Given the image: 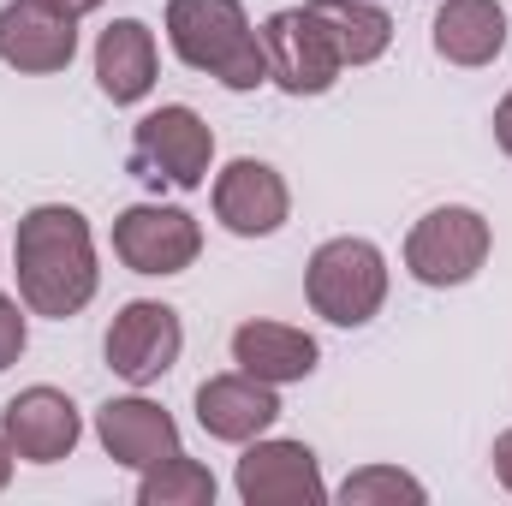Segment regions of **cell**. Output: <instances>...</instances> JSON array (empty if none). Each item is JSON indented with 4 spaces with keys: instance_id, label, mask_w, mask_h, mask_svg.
<instances>
[{
    "instance_id": "cell-1",
    "label": "cell",
    "mask_w": 512,
    "mask_h": 506,
    "mask_svg": "<svg viewBox=\"0 0 512 506\" xmlns=\"http://www.w3.org/2000/svg\"><path fill=\"white\" fill-rule=\"evenodd\" d=\"M12 274H18V304H24L30 316H48V322L78 316V310L96 298V286H102L90 221H84L72 203H36V209L18 221Z\"/></svg>"
},
{
    "instance_id": "cell-2",
    "label": "cell",
    "mask_w": 512,
    "mask_h": 506,
    "mask_svg": "<svg viewBox=\"0 0 512 506\" xmlns=\"http://www.w3.org/2000/svg\"><path fill=\"white\" fill-rule=\"evenodd\" d=\"M167 42L191 72H209L227 90L268 84L262 30H251L239 0H167Z\"/></svg>"
},
{
    "instance_id": "cell-3",
    "label": "cell",
    "mask_w": 512,
    "mask_h": 506,
    "mask_svg": "<svg viewBox=\"0 0 512 506\" xmlns=\"http://www.w3.org/2000/svg\"><path fill=\"white\" fill-rule=\"evenodd\" d=\"M304 298L334 328H364L387 304V256L370 239H328L304 262Z\"/></svg>"
},
{
    "instance_id": "cell-4",
    "label": "cell",
    "mask_w": 512,
    "mask_h": 506,
    "mask_svg": "<svg viewBox=\"0 0 512 506\" xmlns=\"http://www.w3.org/2000/svg\"><path fill=\"white\" fill-rule=\"evenodd\" d=\"M209 161H215V131L185 102H167V108H155L131 126V173L149 179V185L203 191Z\"/></svg>"
},
{
    "instance_id": "cell-5",
    "label": "cell",
    "mask_w": 512,
    "mask_h": 506,
    "mask_svg": "<svg viewBox=\"0 0 512 506\" xmlns=\"http://www.w3.org/2000/svg\"><path fill=\"white\" fill-rule=\"evenodd\" d=\"M489 251H495V233H489V221L471 203H441L405 233V268L423 286H465V280H477Z\"/></svg>"
},
{
    "instance_id": "cell-6",
    "label": "cell",
    "mask_w": 512,
    "mask_h": 506,
    "mask_svg": "<svg viewBox=\"0 0 512 506\" xmlns=\"http://www.w3.org/2000/svg\"><path fill=\"white\" fill-rule=\"evenodd\" d=\"M262 54H268V84H280L286 96H328L340 84V72H346L340 48H334L328 24L310 12V0L268 12Z\"/></svg>"
},
{
    "instance_id": "cell-7",
    "label": "cell",
    "mask_w": 512,
    "mask_h": 506,
    "mask_svg": "<svg viewBox=\"0 0 512 506\" xmlns=\"http://www.w3.org/2000/svg\"><path fill=\"white\" fill-rule=\"evenodd\" d=\"M114 256L126 262L131 274L167 280V274H185V268L203 256V227H197L191 209H173V203H131L126 215L114 221Z\"/></svg>"
},
{
    "instance_id": "cell-8",
    "label": "cell",
    "mask_w": 512,
    "mask_h": 506,
    "mask_svg": "<svg viewBox=\"0 0 512 506\" xmlns=\"http://www.w3.org/2000/svg\"><path fill=\"white\" fill-rule=\"evenodd\" d=\"M179 352H185V322L161 298H131L108 322V370L120 381H131V387L161 381L179 364Z\"/></svg>"
},
{
    "instance_id": "cell-9",
    "label": "cell",
    "mask_w": 512,
    "mask_h": 506,
    "mask_svg": "<svg viewBox=\"0 0 512 506\" xmlns=\"http://www.w3.org/2000/svg\"><path fill=\"white\" fill-rule=\"evenodd\" d=\"M233 489L245 506H322V459L304 441H280V435H256L245 441V459L233 471Z\"/></svg>"
},
{
    "instance_id": "cell-10",
    "label": "cell",
    "mask_w": 512,
    "mask_h": 506,
    "mask_svg": "<svg viewBox=\"0 0 512 506\" xmlns=\"http://www.w3.org/2000/svg\"><path fill=\"white\" fill-rule=\"evenodd\" d=\"M78 54V18L48 0H6L0 6V60L24 78H54Z\"/></svg>"
},
{
    "instance_id": "cell-11",
    "label": "cell",
    "mask_w": 512,
    "mask_h": 506,
    "mask_svg": "<svg viewBox=\"0 0 512 506\" xmlns=\"http://www.w3.org/2000/svg\"><path fill=\"white\" fill-rule=\"evenodd\" d=\"M0 435L12 441L18 459H30V465H60V459H72V447L84 441V417H78L72 393H60V387H24V393L6 399Z\"/></svg>"
},
{
    "instance_id": "cell-12",
    "label": "cell",
    "mask_w": 512,
    "mask_h": 506,
    "mask_svg": "<svg viewBox=\"0 0 512 506\" xmlns=\"http://www.w3.org/2000/svg\"><path fill=\"white\" fill-rule=\"evenodd\" d=\"M286 215H292V191H286V179H280L268 161L239 155V161H227V167L215 173V221H221L227 233H239V239H268V233L286 227Z\"/></svg>"
},
{
    "instance_id": "cell-13",
    "label": "cell",
    "mask_w": 512,
    "mask_h": 506,
    "mask_svg": "<svg viewBox=\"0 0 512 506\" xmlns=\"http://www.w3.org/2000/svg\"><path fill=\"white\" fill-rule=\"evenodd\" d=\"M96 441H102V453H108L114 465H126V471H149V465L185 453V447H179V423H173L155 399H143V393L108 399V405L96 411Z\"/></svg>"
},
{
    "instance_id": "cell-14",
    "label": "cell",
    "mask_w": 512,
    "mask_h": 506,
    "mask_svg": "<svg viewBox=\"0 0 512 506\" xmlns=\"http://www.w3.org/2000/svg\"><path fill=\"white\" fill-rule=\"evenodd\" d=\"M274 417H280V393H274L268 381L245 376V370L209 376L203 387H197V423H203L209 441L245 447V441H256V435L274 429Z\"/></svg>"
},
{
    "instance_id": "cell-15",
    "label": "cell",
    "mask_w": 512,
    "mask_h": 506,
    "mask_svg": "<svg viewBox=\"0 0 512 506\" xmlns=\"http://www.w3.org/2000/svg\"><path fill=\"white\" fill-rule=\"evenodd\" d=\"M155 30L143 18H114L102 36H96V84L114 108H137L149 90H155Z\"/></svg>"
},
{
    "instance_id": "cell-16",
    "label": "cell",
    "mask_w": 512,
    "mask_h": 506,
    "mask_svg": "<svg viewBox=\"0 0 512 506\" xmlns=\"http://www.w3.org/2000/svg\"><path fill=\"white\" fill-rule=\"evenodd\" d=\"M233 364L245 376L268 381V387H286V381H310L322 364V346L292 328V322H239L233 328Z\"/></svg>"
},
{
    "instance_id": "cell-17",
    "label": "cell",
    "mask_w": 512,
    "mask_h": 506,
    "mask_svg": "<svg viewBox=\"0 0 512 506\" xmlns=\"http://www.w3.org/2000/svg\"><path fill=\"white\" fill-rule=\"evenodd\" d=\"M507 48V12L501 0H441L435 12V54L447 66H495Z\"/></svg>"
},
{
    "instance_id": "cell-18",
    "label": "cell",
    "mask_w": 512,
    "mask_h": 506,
    "mask_svg": "<svg viewBox=\"0 0 512 506\" xmlns=\"http://www.w3.org/2000/svg\"><path fill=\"white\" fill-rule=\"evenodd\" d=\"M310 12L328 24V36H334L346 66H376L393 48V18L376 0H310Z\"/></svg>"
},
{
    "instance_id": "cell-19",
    "label": "cell",
    "mask_w": 512,
    "mask_h": 506,
    "mask_svg": "<svg viewBox=\"0 0 512 506\" xmlns=\"http://www.w3.org/2000/svg\"><path fill=\"white\" fill-rule=\"evenodd\" d=\"M137 506H215V477H209L203 459L173 453V459H161V465L143 471Z\"/></svg>"
},
{
    "instance_id": "cell-20",
    "label": "cell",
    "mask_w": 512,
    "mask_h": 506,
    "mask_svg": "<svg viewBox=\"0 0 512 506\" xmlns=\"http://www.w3.org/2000/svg\"><path fill=\"white\" fill-rule=\"evenodd\" d=\"M346 506H423L429 501V489L411 477V471H399V465H364V471H352L340 489H334Z\"/></svg>"
},
{
    "instance_id": "cell-21",
    "label": "cell",
    "mask_w": 512,
    "mask_h": 506,
    "mask_svg": "<svg viewBox=\"0 0 512 506\" xmlns=\"http://www.w3.org/2000/svg\"><path fill=\"white\" fill-rule=\"evenodd\" d=\"M24 346H30L24 310H18V298H12V292H0V370H12V364L24 358Z\"/></svg>"
},
{
    "instance_id": "cell-22",
    "label": "cell",
    "mask_w": 512,
    "mask_h": 506,
    "mask_svg": "<svg viewBox=\"0 0 512 506\" xmlns=\"http://www.w3.org/2000/svg\"><path fill=\"white\" fill-rule=\"evenodd\" d=\"M489 459H495V477H501V489L512 495V429H501V435H495V453H489Z\"/></svg>"
},
{
    "instance_id": "cell-23",
    "label": "cell",
    "mask_w": 512,
    "mask_h": 506,
    "mask_svg": "<svg viewBox=\"0 0 512 506\" xmlns=\"http://www.w3.org/2000/svg\"><path fill=\"white\" fill-rule=\"evenodd\" d=\"M495 143H501V155L512 161V90L501 96V108H495Z\"/></svg>"
},
{
    "instance_id": "cell-24",
    "label": "cell",
    "mask_w": 512,
    "mask_h": 506,
    "mask_svg": "<svg viewBox=\"0 0 512 506\" xmlns=\"http://www.w3.org/2000/svg\"><path fill=\"white\" fill-rule=\"evenodd\" d=\"M12 459H18V453H12V441L0 435V495H6V483H12Z\"/></svg>"
},
{
    "instance_id": "cell-25",
    "label": "cell",
    "mask_w": 512,
    "mask_h": 506,
    "mask_svg": "<svg viewBox=\"0 0 512 506\" xmlns=\"http://www.w3.org/2000/svg\"><path fill=\"white\" fill-rule=\"evenodd\" d=\"M48 6H60V12H72V18H84V12H96V6H108V0H48Z\"/></svg>"
}]
</instances>
